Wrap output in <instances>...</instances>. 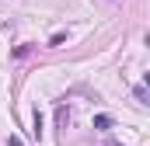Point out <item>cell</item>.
Wrapping results in <instances>:
<instances>
[{"mask_svg":"<svg viewBox=\"0 0 150 146\" xmlns=\"http://www.w3.org/2000/svg\"><path fill=\"white\" fill-rule=\"evenodd\" d=\"M94 129L98 132H108L112 129V115H94Z\"/></svg>","mask_w":150,"mask_h":146,"instance_id":"obj_1","label":"cell"},{"mask_svg":"<svg viewBox=\"0 0 150 146\" xmlns=\"http://www.w3.org/2000/svg\"><path fill=\"white\" fill-rule=\"evenodd\" d=\"M32 136H35V139L42 136V111L38 108H35V115H32Z\"/></svg>","mask_w":150,"mask_h":146,"instance_id":"obj_2","label":"cell"},{"mask_svg":"<svg viewBox=\"0 0 150 146\" xmlns=\"http://www.w3.org/2000/svg\"><path fill=\"white\" fill-rule=\"evenodd\" d=\"M133 94H136V101H140V105H147V84H136V91H133Z\"/></svg>","mask_w":150,"mask_h":146,"instance_id":"obj_3","label":"cell"},{"mask_svg":"<svg viewBox=\"0 0 150 146\" xmlns=\"http://www.w3.org/2000/svg\"><path fill=\"white\" fill-rule=\"evenodd\" d=\"M63 42H67V32H56V35L49 38V45H63Z\"/></svg>","mask_w":150,"mask_h":146,"instance_id":"obj_4","label":"cell"},{"mask_svg":"<svg viewBox=\"0 0 150 146\" xmlns=\"http://www.w3.org/2000/svg\"><path fill=\"white\" fill-rule=\"evenodd\" d=\"M7 146H25V143H21L18 136H11V139H7Z\"/></svg>","mask_w":150,"mask_h":146,"instance_id":"obj_5","label":"cell"},{"mask_svg":"<svg viewBox=\"0 0 150 146\" xmlns=\"http://www.w3.org/2000/svg\"><path fill=\"white\" fill-rule=\"evenodd\" d=\"M105 146H122V143H119V139H105Z\"/></svg>","mask_w":150,"mask_h":146,"instance_id":"obj_6","label":"cell"}]
</instances>
